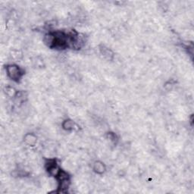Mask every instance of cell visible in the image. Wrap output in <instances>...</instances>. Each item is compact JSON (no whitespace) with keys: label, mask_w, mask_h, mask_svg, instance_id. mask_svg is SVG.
Returning <instances> with one entry per match:
<instances>
[{"label":"cell","mask_w":194,"mask_h":194,"mask_svg":"<svg viewBox=\"0 0 194 194\" xmlns=\"http://www.w3.org/2000/svg\"><path fill=\"white\" fill-rule=\"evenodd\" d=\"M6 71H7L8 75H9L10 78L15 81H18L24 74L23 71L18 66L14 65H11L7 66Z\"/></svg>","instance_id":"6da1fadb"},{"label":"cell","mask_w":194,"mask_h":194,"mask_svg":"<svg viewBox=\"0 0 194 194\" xmlns=\"http://www.w3.org/2000/svg\"><path fill=\"white\" fill-rule=\"evenodd\" d=\"M25 141L28 145L33 146L37 142V138L33 134H28L25 136Z\"/></svg>","instance_id":"7a4b0ae2"},{"label":"cell","mask_w":194,"mask_h":194,"mask_svg":"<svg viewBox=\"0 0 194 194\" xmlns=\"http://www.w3.org/2000/svg\"><path fill=\"white\" fill-rule=\"evenodd\" d=\"M94 170L96 171L97 173H102L105 170V167L103 165V164L102 163H100V162H96L94 165Z\"/></svg>","instance_id":"3957f363"}]
</instances>
